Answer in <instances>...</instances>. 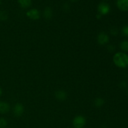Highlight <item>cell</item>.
Returning <instances> with one entry per match:
<instances>
[{
  "instance_id": "obj_20",
  "label": "cell",
  "mask_w": 128,
  "mask_h": 128,
  "mask_svg": "<svg viewBox=\"0 0 128 128\" xmlns=\"http://www.w3.org/2000/svg\"><path fill=\"white\" fill-rule=\"evenodd\" d=\"M1 94H2V90H1V89L0 88V96H1Z\"/></svg>"
},
{
  "instance_id": "obj_19",
  "label": "cell",
  "mask_w": 128,
  "mask_h": 128,
  "mask_svg": "<svg viewBox=\"0 0 128 128\" xmlns=\"http://www.w3.org/2000/svg\"><path fill=\"white\" fill-rule=\"evenodd\" d=\"M121 87L122 88H126V86H127V83H126L125 81H122V82H121Z\"/></svg>"
},
{
  "instance_id": "obj_13",
  "label": "cell",
  "mask_w": 128,
  "mask_h": 128,
  "mask_svg": "<svg viewBox=\"0 0 128 128\" xmlns=\"http://www.w3.org/2000/svg\"><path fill=\"white\" fill-rule=\"evenodd\" d=\"M104 101L103 99L102 98H97L94 101L95 106H97V107H101V106H102L104 104Z\"/></svg>"
},
{
  "instance_id": "obj_5",
  "label": "cell",
  "mask_w": 128,
  "mask_h": 128,
  "mask_svg": "<svg viewBox=\"0 0 128 128\" xmlns=\"http://www.w3.org/2000/svg\"><path fill=\"white\" fill-rule=\"evenodd\" d=\"M28 17L33 20H37L40 18V12L36 9H32L26 13Z\"/></svg>"
},
{
  "instance_id": "obj_14",
  "label": "cell",
  "mask_w": 128,
  "mask_h": 128,
  "mask_svg": "<svg viewBox=\"0 0 128 128\" xmlns=\"http://www.w3.org/2000/svg\"><path fill=\"white\" fill-rule=\"evenodd\" d=\"M8 13L5 11H0V20L2 21H5L8 19Z\"/></svg>"
},
{
  "instance_id": "obj_1",
  "label": "cell",
  "mask_w": 128,
  "mask_h": 128,
  "mask_svg": "<svg viewBox=\"0 0 128 128\" xmlns=\"http://www.w3.org/2000/svg\"><path fill=\"white\" fill-rule=\"evenodd\" d=\"M113 62L116 66L121 68L128 66V55L122 52H118L113 57Z\"/></svg>"
},
{
  "instance_id": "obj_21",
  "label": "cell",
  "mask_w": 128,
  "mask_h": 128,
  "mask_svg": "<svg viewBox=\"0 0 128 128\" xmlns=\"http://www.w3.org/2000/svg\"><path fill=\"white\" fill-rule=\"evenodd\" d=\"M71 1H72V2H76V1H78V0H70Z\"/></svg>"
},
{
  "instance_id": "obj_7",
  "label": "cell",
  "mask_w": 128,
  "mask_h": 128,
  "mask_svg": "<svg viewBox=\"0 0 128 128\" xmlns=\"http://www.w3.org/2000/svg\"><path fill=\"white\" fill-rule=\"evenodd\" d=\"M24 112V108L21 104L18 103L14 108V113L16 116H21Z\"/></svg>"
},
{
  "instance_id": "obj_2",
  "label": "cell",
  "mask_w": 128,
  "mask_h": 128,
  "mask_svg": "<svg viewBox=\"0 0 128 128\" xmlns=\"http://www.w3.org/2000/svg\"><path fill=\"white\" fill-rule=\"evenodd\" d=\"M72 124L74 128H82L86 124V119L82 116H78L74 118Z\"/></svg>"
},
{
  "instance_id": "obj_9",
  "label": "cell",
  "mask_w": 128,
  "mask_h": 128,
  "mask_svg": "<svg viewBox=\"0 0 128 128\" xmlns=\"http://www.w3.org/2000/svg\"><path fill=\"white\" fill-rule=\"evenodd\" d=\"M10 110V106L6 102H0V112L6 113Z\"/></svg>"
},
{
  "instance_id": "obj_16",
  "label": "cell",
  "mask_w": 128,
  "mask_h": 128,
  "mask_svg": "<svg viewBox=\"0 0 128 128\" xmlns=\"http://www.w3.org/2000/svg\"><path fill=\"white\" fill-rule=\"evenodd\" d=\"M7 121L5 119H0V128H5L7 126Z\"/></svg>"
},
{
  "instance_id": "obj_11",
  "label": "cell",
  "mask_w": 128,
  "mask_h": 128,
  "mask_svg": "<svg viewBox=\"0 0 128 128\" xmlns=\"http://www.w3.org/2000/svg\"><path fill=\"white\" fill-rule=\"evenodd\" d=\"M20 6L23 8H27L31 4V0H18Z\"/></svg>"
},
{
  "instance_id": "obj_4",
  "label": "cell",
  "mask_w": 128,
  "mask_h": 128,
  "mask_svg": "<svg viewBox=\"0 0 128 128\" xmlns=\"http://www.w3.org/2000/svg\"><path fill=\"white\" fill-rule=\"evenodd\" d=\"M109 41V36L105 32H101L98 36V42L100 44L104 45L106 44Z\"/></svg>"
},
{
  "instance_id": "obj_10",
  "label": "cell",
  "mask_w": 128,
  "mask_h": 128,
  "mask_svg": "<svg viewBox=\"0 0 128 128\" xmlns=\"http://www.w3.org/2000/svg\"><path fill=\"white\" fill-rule=\"evenodd\" d=\"M52 16V11L50 7H47L45 8L44 11V16L47 20H50Z\"/></svg>"
},
{
  "instance_id": "obj_6",
  "label": "cell",
  "mask_w": 128,
  "mask_h": 128,
  "mask_svg": "<svg viewBox=\"0 0 128 128\" xmlns=\"http://www.w3.org/2000/svg\"><path fill=\"white\" fill-rule=\"evenodd\" d=\"M116 4L118 8L121 11H128V0H117Z\"/></svg>"
},
{
  "instance_id": "obj_8",
  "label": "cell",
  "mask_w": 128,
  "mask_h": 128,
  "mask_svg": "<svg viewBox=\"0 0 128 128\" xmlns=\"http://www.w3.org/2000/svg\"><path fill=\"white\" fill-rule=\"evenodd\" d=\"M55 96H56V99L60 101H64L66 99L67 97V94L66 92L63 91H58L57 92L55 93Z\"/></svg>"
},
{
  "instance_id": "obj_15",
  "label": "cell",
  "mask_w": 128,
  "mask_h": 128,
  "mask_svg": "<svg viewBox=\"0 0 128 128\" xmlns=\"http://www.w3.org/2000/svg\"><path fill=\"white\" fill-rule=\"evenodd\" d=\"M122 34L124 36L128 38V24L123 26L122 28Z\"/></svg>"
},
{
  "instance_id": "obj_3",
  "label": "cell",
  "mask_w": 128,
  "mask_h": 128,
  "mask_svg": "<svg viewBox=\"0 0 128 128\" xmlns=\"http://www.w3.org/2000/svg\"><path fill=\"white\" fill-rule=\"evenodd\" d=\"M99 13L101 15L107 14L110 11V6L106 2H101L98 5V7Z\"/></svg>"
},
{
  "instance_id": "obj_17",
  "label": "cell",
  "mask_w": 128,
  "mask_h": 128,
  "mask_svg": "<svg viewBox=\"0 0 128 128\" xmlns=\"http://www.w3.org/2000/svg\"><path fill=\"white\" fill-rule=\"evenodd\" d=\"M118 30L117 28L112 27V28L111 29V34L116 36V35L118 34Z\"/></svg>"
},
{
  "instance_id": "obj_18",
  "label": "cell",
  "mask_w": 128,
  "mask_h": 128,
  "mask_svg": "<svg viewBox=\"0 0 128 128\" xmlns=\"http://www.w3.org/2000/svg\"><path fill=\"white\" fill-rule=\"evenodd\" d=\"M108 49L109 51H111V52H112V51H114L115 47H114V46H113V45L111 44V45H109V46H108Z\"/></svg>"
},
{
  "instance_id": "obj_12",
  "label": "cell",
  "mask_w": 128,
  "mask_h": 128,
  "mask_svg": "<svg viewBox=\"0 0 128 128\" xmlns=\"http://www.w3.org/2000/svg\"><path fill=\"white\" fill-rule=\"evenodd\" d=\"M120 48L123 51H128V40H124L120 43Z\"/></svg>"
}]
</instances>
